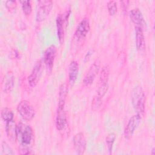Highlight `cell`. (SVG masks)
<instances>
[{"label":"cell","instance_id":"obj_8","mask_svg":"<svg viewBox=\"0 0 155 155\" xmlns=\"http://www.w3.org/2000/svg\"><path fill=\"white\" fill-rule=\"evenodd\" d=\"M141 117L138 114H135L131 116L128 121V123L124 129V137L127 139H130L133 136L135 130L140 124Z\"/></svg>","mask_w":155,"mask_h":155},{"label":"cell","instance_id":"obj_17","mask_svg":"<svg viewBox=\"0 0 155 155\" xmlns=\"http://www.w3.org/2000/svg\"><path fill=\"white\" fill-rule=\"evenodd\" d=\"M16 126L14 119L6 122L5 132L8 138L11 141H15L17 139V132Z\"/></svg>","mask_w":155,"mask_h":155},{"label":"cell","instance_id":"obj_14","mask_svg":"<svg viewBox=\"0 0 155 155\" xmlns=\"http://www.w3.org/2000/svg\"><path fill=\"white\" fill-rule=\"evenodd\" d=\"M56 127L59 131L63 130L67 124V115L64 107H58L56 116Z\"/></svg>","mask_w":155,"mask_h":155},{"label":"cell","instance_id":"obj_25","mask_svg":"<svg viewBox=\"0 0 155 155\" xmlns=\"http://www.w3.org/2000/svg\"><path fill=\"white\" fill-rule=\"evenodd\" d=\"M2 153L4 154H14V152L11 147L7 143V142L4 141L2 142Z\"/></svg>","mask_w":155,"mask_h":155},{"label":"cell","instance_id":"obj_7","mask_svg":"<svg viewBox=\"0 0 155 155\" xmlns=\"http://www.w3.org/2000/svg\"><path fill=\"white\" fill-rule=\"evenodd\" d=\"M56 47L54 45L49 46L45 51L44 54V62L47 72L50 73L52 71L53 64L56 55Z\"/></svg>","mask_w":155,"mask_h":155},{"label":"cell","instance_id":"obj_10","mask_svg":"<svg viewBox=\"0 0 155 155\" xmlns=\"http://www.w3.org/2000/svg\"><path fill=\"white\" fill-rule=\"evenodd\" d=\"M42 71V63L41 61H38L28 77V84L30 87H35L38 83Z\"/></svg>","mask_w":155,"mask_h":155},{"label":"cell","instance_id":"obj_4","mask_svg":"<svg viewBox=\"0 0 155 155\" xmlns=\"http://www.w3.org/2000/svg\"><path fill=\"white\" fill-rule=\"evenodd\" d=\"M17 110L23 119L31 120L35 115V110L27 100H22L17 105Z\"/></svg>","mask_w":155,"mask_h":155},{"label":"cell","instance_id":"obj_6","mask_svg":"<svg viewBox=\"0 0 155 155\" xmlns=\"http://www.w3.org/2000/svg\"><path fill=\"white\" fill-rule=\"evenodd\" d=\"M101 68V61L99 59H96L90 67L87 73L84 76L83 82L86 86L92 84L96 76L99 72Z\"/></svg>","mask_w":155,"mask_h":155},{"label":"cell","instance_id":"obj_28","mask_svg":"<svg viewBox=\"0 0 155 155\" xmlns=\"http://www.w3.org/2000/svg\"><path fill=\"white\" fill-rule=\"evenodd\" d=\"M129 2L128 1H124V3H125V4H124L122 2H121L122 3V6L123 7V9H124V10H127V7H128V3Z\"/></svg>","mask_w":155,"mask_h":155},{"label":"cell","instance_id":"obj_12","mask_svg":"<svg viewBox=\"0 0 155 155\" xmlns=\"http://www.w3.org/2000/svg\"><path fill=\"white\" fill-rule=\"evenodd\" d=\"M15 85V76L12 71H7L4 76L1 82V90L4 93H10Z\"/></svg>","mask_w":155,"mask_h":155},{"label":"cell","instance_id":"obj_21","mask_svg":"<svg viewBox=\"0 0 155 155\" xmlns=\"http://www.w3.org/2000/svg\"><path fill=\"white\" fill-rule=\"evenodd\" d=\"M20 3L21 4L22 10L23 13L26 16L30 15L32 11V5L31 2L29 0L27 1H20Z\"/></svg>","mask_w":155,"mask_h":155},{"label":"cell","instance_id":"obj_13","mask_svg":"<svg viewBox=\"0 0 155 155\" xmlns=\"http://www.w3.org/2000/svg\"><path fill=\"white\" fill-rule=\"evenodd\" d=\"M79 72V64L76 61H71L69 64L68 70V84L72 87L76 81Z\"/></svg>","mask_w":155,"mask_h":155},{"label":"cell","instance_id":"obj_22","mask_svg":"<svg viewBox=\"0 0 155 155\" xmlns=\"http://www.w3.org/2000/svg\"><path fill=\"white\" fill-rule=\"evenodd\" d=\"M116 138V134L114 133H111L108 134L105 139V142L107 147L108 151L109 152V154H111L112 153V150H113V143L114 142Z\"/></svg>","mask_w":155,"mask_h":155},{"label":"cell","instance_id":"obj_24","mask_svg":"<svg viewBox=\"0 0 155 155\" xmlns=\"http://www.w3.org/2000/svg\"><path fill=\"white\" fill-rule=\"evenodd\" d=\"M107 8L110 15L113 16L117 12V5L115 1H110L107 3Z\"/></svg>","mask_w":155,"mask_h":155},{"label":"cell","instance_id":"obj_16","mask_svg":"<svg viewBox=\"0 0 155 155\" xmlns=\"http://www.w3.org/2000/svg\"><path fill=\"white\" fill-rule=\"evenodd\" d=\"M135 38L137 50L140 51H143L145 48V42L142 28L138 26L135 27Z\"/></svg>","mask_w":155,"mask_h":155},{"label":"cell","instance_id":"obj_26","mask_svg":"<svg viewBox=\"0 0 155 155\" xmlns=\"http://www.w3.org/2000/svg\"><path fill=\"white\" fill-rule=\"evenodd\" d=\"M5 6L8 10H13L16 7V2L15 1H7Z\"/></svg>","mask_w":155,"mask_h":155},{"label":"cell","instance_id":"obj_5","mask_svg":"<svg viewBox=\"0 0 155 155\" xmlns=\"http://www.w3.org/2000/svg\"><path fill=\"white\" fill-rule=\"evenodd\" d=\"M90 29V21L87 18H84L78 25L74 33L73 39L76 42L83 41Z\"/></svg>","mask_w":155,"mask_h":155},{"label":"cell","instance_id":"obj_15","mask_svg":"<svg viewBox=\"0 0 155 155\" xmlns=\"http://www.w3.org/2000/svg\"><path fill=\"white\" fill-rule=\"evenodd\" d=\"M129 16L132 22L134 24H136L137 26L142 28V26L144 25V18L139 8H134L132 9L129 13Z\"/></svg>","mask_w":155,"mask_h":155},{"label":"cell","instance_id":"obj_2","mask_svg":"<svg viewBox=\"0 0 155 155\" xmlns=\"http://www.w3.org/2000/svg\"><path fill=\"white\" fill-rule=\"evenodd\" d=\"M17 139L20 142V146L28 147L31 142L33 137V131L28 125L19 122L16 126Z\"/></svg>","mask_w":155,"mask_h":155},{"label":"cell","instance_id":"obj_3","mask_svg":"<svg viewBox=\"0 0 155 155\" xmlns=\"http://www.w3.org/2000/svg\"><path fill=\"white\" fill-rule=\"evenodd\" d=\"M53 7V1L50 0H41L38 2V10L36 15L37 22L44 21L49 15Z\"/></svg>","mask_w":155,"mask_h":155},{"label":"cell","instance_id":"obj_20","mask_svg":"<svg viewBox=\"0 0 155 155\" xmlns=\"http://www.w3.org/2000/svg\"><path fill=\"white\" fill-rule=\"evenodd\" d=\"M1 116L2 119L6 122L13 120V117H14V114L12 110L7 107L3 108L1 110Z\"/></svg>","mask_w":155,"mask_h":155},{"label":"cell","instance_id":"obj_1","mask_svg":"<svg viewBox=\"0 0 155 155\" xmlns=\"http://www.w3.org/2000/svg\"><path fill=\"white\" fill-rule=\"evenodd\" d=\"M131 99L136 114L142 117L145 113V95L141 86L136 85L133 88L131 93Z\"/></svg>","mask_w":155,"mask_h":155},{"label":"cell","instance_id":"obj_11","mask_svg":"<svg viewBox=\"0 0 155 155\" xmlns=\"http://www.w3.org/2000/svg\"><path fill=\"white\" fill-rule=\"evenodd\" d=\"M74 149L78 154H83L86 149L87 142L84 134L79 132L74 134L73 139Z\"/></svg>","mask_w":155,"mask_h":155},{"label":"cell","instance_id":"obj_29","mask_svg":"<svg viewBox=\"0 0 155 155\" xmlns=\"http://www.w3.org/2000/svg\"><path fill=\"white\" fill-rule=\"evenodd\" d=\"M154 148H153V150H152V151H154ZM152 154H154V153H152Z\"/></svg>","mask_w":155,"mask_h":155},{"label":"cell","instance_id":"obj_27","mask_svg":"<svg viewBox=\"0 0 155 155\" xmlns=\"http://www.w3.org/2000/svg\"><path fill=\"white\" fill-rule=\"evenodd\" d=\"M92 53H93V51H91V50L88 51L87 53V54H85V58H84V61H87L90 59V57L91 55L93 54Z\"/></svg>","mask_w":155,"mask_h":155},{"label":"cell","instance_id":"obj_19","mask_svg":"<svg viewBox=\"0 0 155 155\" xmlns=\"http://www.w3.org/2000/svg\"><path fill=\"white\" fill-rule=\"evenodd\" d=\"M110 75V67L108 65H105L102 68L99 76V84H108V81Z\"/></svg>","mask_w":155,"mask_h":155},{"label":"cell","instance_id":"obj_18","mask_svg":"<svg viewBox=\"0 0 155 155\" xmlns=\"http://www.w3.org/2000/svg\"><path fill=\"white\" fill-rule=\"evenodd\" d=\"M67 93H68L67 85L65 84H62L60 85L59 90L58 107H64Z\"/></svg>","mask_w":155,"mask_h":155},{"label":"cell","instance_id":"obj_9","mask_svg":"<svg viewBox=\"0 0 155 155\" xmlns=\"http://www.w3.org/2000/svg\"><path fill=\"white\" fill-rule=\"evenodd\" d=\"M69 13H67L66 15H63L61 13H59L57 15L56 19V29H57V35L59 39V41L61 44L64 42V35H65V24H67V19Z\"/></svg>","mask_w":155,"mask_h":155},{"label":"cell","instance_id":"obj_23","mask_svg":"<svg viewBox=\"0 0 155 155\" xmlns=\"http://www.w3.org/2000/svg\"><path fill=\"white\" fill-rule=\"evenodd\" d=\"M102 104V98L96 94L91 101V110L94 111H97L101 108Z\"/></svg>","mask_w":155,"mask_h":155}]
</instances>
